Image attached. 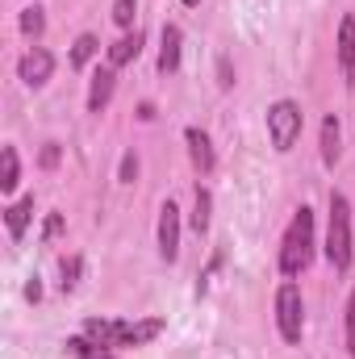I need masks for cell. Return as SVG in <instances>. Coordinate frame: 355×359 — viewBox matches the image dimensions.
<instances>
[{
  "label": "cell",
  "mask_w": 355,
  "mask_h": 359,
  "mask_svg": "<svg viewBox=\"0 0 355 359\" xmlns=\"http://www.w3.org/2000/svg\"><path fill=\"white\" fill-rule=\"evenodd\" d=\"M163 330H168L163 318H138V322H121V318H88V322H84V334L96 339L100 347H109V351H121V347H147V343H155Z\"/></svg>",
  "instance_id": "1"
},
{
  "label": "cell",
  "mask_w": 355,
  "mask_h": 359,
  "mask_svg": "<svg viewBox=\"0 0 355 359\" xmlns=\"http://www.w3.org/2000/svg\"><path fill=\"white\" fill-rule=\"evenodd\" d=\"M309 264H314V209L301 205L293 213L288 230H284V243H280V271L293 280V276H301Z\"/></svg>",
  "instance_id": "2"
},
{
  "label": "cell",
  "mask_w": 355,
  "mask_h": 359,
  "mask_svg": "<svg viewBox=\"0 0 355 359\" xmlns=\"http://www.w3.org/2000/svg\"><path fill=\"white\" fill-rule=\"evenodd\" d=\"M326 259L335 271L351 268V205L343 192H330V226H326Z\"/></svg>",
  "instance_id": "3"
},
{
  "label": "cell",
  "mask_w": 355,
  "mask_h": 359,
  "mask_svg": "<svg viewBox=\"0 0 355 359\" xmlns=\"http://www.w3.org/2000/svg\"><path fill=\"white\" fill-rule=\"evenodd\" d=\"M276 326H280V339L284 343H301V330H305V301H301V288L293 280L280 284L276 292Z\"/></svg>",
  "instance_id": "4"
},
{
  "label": "cell",
  "mask_w": 355,
  "mask_h": 359,
  "mask_svg": "<svg viewBox=\"0 0 355 359\" xmlns=\"http://www.w3.org/2000/svg\"><path fill=\"white\" fill-rule=\"evenodd\" d=\"M301 126H305L301 104H293V100H276V104L267 109V134H272V147H276V151H293Z\"/></svg>",
  "instance_id": "5"
},
{
  "label": "cell",
  "mask_w": 355,
  "mask_h": 359,
  "mask_svg": "<svg viewBox=\"0 0 355 359\" xmlns=\"http://www.w3.org/2000/svg\"><path fill=\"white\" fill-rule=\"evenodd\" d=\"M17 76H21L25 88H42V84L55 76V55H51L46 46H29V50L21 55V63H17Z\"/></svg>",
  "instance_id": "6"
},
{
  "label": "cell",
  "mask_w": 355,
  "mask_h": 359,
  "mask_svg": "<svg viewBox=\"0 0 355 359\" xmlns=\"http://www.w3.org/2000/svg\"><path fill=\"white\" fill-rule=\"evenodd\" d=\"M159 255H163L168 264H176V255H180V209H176V201H163V209H159Z\"/></svg>",
  "instance_id": "7"
},
{
  "label": "cell",
  "mask_w": 355,
  "mask_h": 359,
  "mask_svg": "<svg viewBox=\"0 0 355 359\" xmlns=\"http://www.w3.org/2000/svg\"><path fill=\"white\" fill-rule=\"evenodd\" d=\"M184 142H188V159H192V168H196L201 176H209V172H213V163H217L209 134H205L201 126H188V130H184Z\"/></svg>",
  "instance_id": "8"
},
{
  "label": "cell",
  "mask_w": 355,
  "mask_h": 359,
  "mask_svg": "<svg viewBox=\"0 0 355 359\" xmlns=\"http://www.w3.org/2000/svg\"><path fill=\"white\" fill-rule=\"evenodd\" d=\"M180 50H184L180 25H163V38H159V76H176L180 72Z\"/></svg>",
  "instance_id": "9"
},
{
  "label": "cell",
  "mask_w": 355,
  "mask_h": 359,
  "mask_svg": "<svg viewBox=\"0 0 355 359\" xmlns=\"http://www.w3.org/2000/svg\"><path fill=\"white\" fill-rule=\"evenodd\" d=\"M113 88H117V67H96L88 84V113H100L113 100Z\"/></svg>",
  "instance_id": "10"
},
{
  "label": "cell",
  "mask_w": 355,
  "mask_h": 359,
  "mask_svg": "<svg viewBox=\"0 0 355 359\" xmlns=\"http://www.w3.org/2000/svg\"><path fill=\"white\" fill-rule=\"evenodd\" d=\"M339 72L351 84V76H355V17H343L339 21Z\"/></svg>",
  "instance_id": "11"
},
{
  "label": "cell",
  "mask_w": 355,
  "mask_h": 359,
  "mask_svg": "<svg viewBox=\"0 0 355 359\" xmlns=\"http://www.w3.org/2000/svg\"><path fill=\"white\" fill-rule=\"evenodd\" d=\"M142 29H134V34H121L113 46H109V67H126V63H134L138 55H142Z\"/></svg>",
  "instance_id": "12"
},
{
  "label": "cell",
  "mask_w": 355,
  "mask_h": 359,
  "mask_svg": "<svg viewBox=\"0 0 355 359\" xmlns=\"http://www.w3.org/2000/svg\"><path fill=\"white\" fill-rule=\"evenodd\" d=\"M29 217H34V196H21L17 205H8V209H4V226H8V238H13V243H21V238H25Z\"/></svg>",
  "instance_id": "13"
},
{
  "label": "cell",
  "mask_w": 355,
  "mask_h": 359,
  "mask_svg": "<svg viewBox=\"0 0 355 359\" xmlns=\"http://www.w3.org/2000/svg\"><path fill=\"white\" fill-rule=\"evenodd\" d=\"M339 155H343V130H339V117L330 113V117L322 121V163H326V168H335V163H339Z\"/></svg>",
  "instance_id": "14"
},
{
  "label": "cell",
  "mask_w": 355,
  "mask_h": 359,
  "mask_svg": "<svg viewBox=\"0 0 355 359\" xmlns=\"http://www.w3.org/2000/svg\"><path fill=\"white\" fill-rule=\"evenodd\" d=\"M21 184V163H17V147L0 151V192H17Z\"/></svg>",
  "instance_id": "15"
},
{
  "label": "cell",
  "mask_w": 355,
  "mask_h": 359,
  "mask_svg": "<svg viewBox=\"0 0 355 359\" xmlns=\"http://www.w3.org/2000/svg\"><path fill=\"white\" fill-rule=\"evenodd\" d=\"M209 213H213V196H209L205 184H196V192H192V230L196 234L209 230Z\"/></svg>",
  "instance_id": "16"
},
{
  "label": "cell",
  "mask_w": 355,
  "mask_h": 359,
  "mask_svg": "<svg viewBox=\"0 0 355 359\" xmlns=\"http://www.w3.org/2000/svg\"><path fill=\"white\" fill-rule=\"evenodd\" d=\"M67 351L76 359H117L109 347H100L96 339H88V334H76V339H67Z\"/></svg>",
  "instance_id": "17"
},
{
  "label": "cell",
  "mask_w": 355,
  "mask_h": 359,
  "mask_svg": "<svg viewBox=\"0 0 355 359\" xmlns=\"http://www.w3.org/2000/svg\"><path fill=\"white\" fill-rule=\"evenodd\" d=\"M96 50H100L96 34H80V38H76V46H72V67H76V72H80V67H88Z\"/></svg>",
  "instance_id": "18"
},
{
  "label": "cell",
  "mask_w": 355,
  "mask_h": 359,
  "mask_svg": "<svg viewBox=\"0 0 355 359\" xmlns=\"http://www.w3.org/2000/svg\"><path fill=\"white\" fill-rule=\"evenodd\" d=\"M42 29H46V17H42V8H38V4L21 8V34H25V38H42Z\"/></svg>",
  "instance_id": "19"
},
{
  "label": "cell",
  "mask_w": 355,
  "mask_h": 359,
  "mask_svg": "<svg viewBox=\"0 0 355 359\" xmlns=\"http://www.w3.org/2000/svg\"><path fill=\"white\" fill-rule=\"evenodd\" d=\"M80 271H84V259H80V255H67V259H63V292H72V288L80 284Z\"/></svg>",
  "instance_id": "20"
},
{
  "label": "cell",
  "mask_w": 355,
  "mask_h": 359,
  "mask_svg": "<svg viewBox=\"0 0 355 359\" xmlns=\"http://www.w3.org/2000/svg\"><path fill=\"white\" fill-rule=\"evenodd\" d=\"M134 13H138V0H113V21H117L121 29L134 25Z\"/></svg>",
  "instance_id": "21"
},
{
  "label": "cell",
  "mask_w": 355,
  "mask_h": 359,
  "mask_svg": "<svg viewBox=\"0 0 355 359\" xmlns=\"http://www.w3.org/2000/svg\"><path fill=\"white\" fill-rule=\"evenodd\" d=\"M59 159H63L59 142H46V147H42V155H38V168H42V172H55V168H59Z\"/></svg>",
  "instance_id": "22"
},
{
  "label": "cell",
  "mask_w": 355,
  "mask_h": 359,
  "mask_svg": "<svg viewBox=\"0 0 355 359\" xmlns=\"http://www.w3.org/2000/svg\"><path fill=\"white\" fill-rule=\"evenodd\" d=\"M117 180H121V184H134V180H138V155H134V151L121 155V172H117Z\"/></svg>",
  "instance_id": "23"
},
{
  "label": "cell",
  "mask_w": 355,
  "mask_h": 359,
  "mask_svg": "<svg viewBox=\"0 0 355 359\" xmlns=\"http://www.w3.org/2000/svg\"><path fill=\"white\" fill-rule=\"evenodd\" d=\"M347 351L355 359V292H351V301H347Z\"/></svg>",
  "instance_id": "24"
},
{
  "label": "cell",
  "mask_w": 355,
  "mask_h": 359,
  "mask_svg": "<svg viewBox=\"0 0 355 359\" xmlns=\"http://www.w3.org/2000/svg\"><path fill=\"white\" fill-rule=\"evenodd\" d=\"M59 234H63V213H51L42 226V238H59Z\"/></svg>",
  "instance_id": "25"
},
{
  "label": "cell",
  "mask_w": 355,
  "mask_h": 359,
  "mask_svg": "<svg viewBox=\"0 0 355 359\" xmlns=\"http://www.w3.org/2000/svg\"><path fill=\"white\" fill-rule=\"evenodd\" d=\"M217 76H222V80H217L222 88H234V76H230V59H222V63H217Z\"/></svg>",
  "instance_id": "26"
},
{
  "label": "cell",
  "mask_w": 355,
  "mask_h": 359,
  "mask_svg": "<svg viewBox=\"0 0 355 359\" xmlns=\"http://www.w3.org/2000/svg\"><path fill=\"white\" fill-rule=\"evenodd\" d=\"M25 297H29V301H38V297H42V284H38V280H29V284H25Z\"/></svg>",
  "instance_id": "27"
},
{
  "label": "cell",
  "mask_w": 355,
  "mask_h": 359,
  "mask_svg": "<svg viewBox=\"0 0 355 359\" xmlns=\"http://www.w3.org/2000/svg\"><path fill=\"white\" fill-rule=\"evenodd\" d=\"M138 117L142 121H155V104H138Z\"/></svg>",
  "instance_id": "28"
},
{
  "label": "cell",
  "mask_w": 355,
  "mask_h": 359,
  "mask_svg": "<svg viewBox=\"0 0 355 359\" xmlns=\"http://www.w3.org/2000/svg\"><path fill=\"white\" fill-rule=\"evenodd\" d=\"M184 4H188V8H196V4H201V0H184Z\"/></svg>",
  "instance_id": "29"
}]
</instances>
